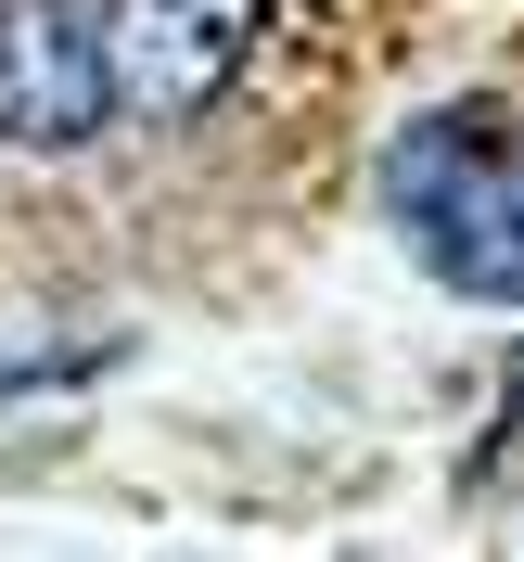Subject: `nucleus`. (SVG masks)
Here are the masks:
<instances>
[{
	"mask_svg": "<svg viewBox=\"0 0 524 562\" xmlns=\"http://www.w3.org/2000/svg\"><path fill=\"white\" fill-rule=\"evenodd\" d=\"M397 231L422 244V269L460 281V294H487V307H524V128L487 103L435 115V128L397 140Z\"/></svg>",
	"mask_w": 524,
	"mask_h": 562,
	"instance_id": "obj_1",
	"label": "nucleus"
},
{
	"mask_svg": "<svg viewBox=\"0 0 524 562\" xmlns=\"http://www.w3.org/2000/svg\"><path fill=\"white\" fill-rule=\"evenodd\" d=\"M269 0H103V65L129 115H205L244 77Z\"/></svg>",
	"mask_w": 524,
	"mask_h": 562,
	"instance_id": "obj_2",
	"label": "nucleus"
},
{
	"mask_svg": "<svg viewBox=\"0 0 524 562\" xmlns=\"http://www.w3.org/2000/svg\"><path fill=\"white\" fill-rule=\"evenodd\" d=\"M115 115V65L103 26H77L65 0H0V140H38L65 154Z\"/></svg>",
	"mask_w": 524,
	"mask_h": 562,
	"instance_id": "obj_3",
	"label": "nucleus"
}]
</instances>
